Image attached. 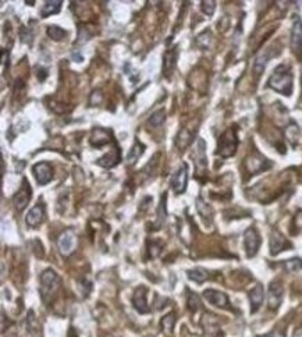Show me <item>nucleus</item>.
<instances>
[{
    "label": "nucleus",
    "mask_w": 302,
    "mask_h": 337,
    "mask_svg": "<svg viewBox=\"0 0 302 337\" xmlns=\"http://www.w3.org/2000/svg\"><path fill=\"white\" fill-rule=\"evenodd\" d=\"M259 337H284V335H283L281 332H279V330H274V332H270V333H267V335H264V336Z\"/></svg>",
    "instance_id": "33"
},
{
    "label": "nucleus",
    "mask_w": 302,
    "mask_h": 337,
    "mask_svg": "<svg viewBox=\"0 0 302 337\" xmlns=\"http://www.w3.org/2000/svg\"><path fill=\"white\" fill-rule=\"evenodd\" d=\"M57 247L59 251L64 256H69L74 253L76 247H77V236L76 231L73 229H67L63 231L62 234L57 238Z\"/></svg>",
    "instance_id": "4"
},
{
    "label": "nucleus",
    "mask_w": 302,
    "mask_h": 337,
    "mask_svg": "<svg viewBox=\"0 0 302 337\" xmlns=\"http://www.w3.org/2000/svg\"><path fill=\"white\" fill-rule=\"evenodd\" d=\"M287 247H290V244L287 243V240L284 238V236L277 231V230H273L270 236V253L271 255H277L279 253H281L283 250H286Z\"/></svg>",
    "instance_id": "16"
},
{
    "label": "nucleus",
    "mask_w": 302,
    "mask_h": 337,
    "mask_svg": "<svg viewBox=\"0 0 302 337\" xmlns=\"http://www.w3.org/2000/svg\"><path fill=\"white\" fill-rule=\"evenodd\" d=\"M283 286L279 282H273L269 286V293H267V301H269V306L271 309H277L283 301Z\"/></svg>",
    "instance_id": "12"
},
{
    "label": "nucleus",
    "mask_w": 302,
    "mask_h": 337,
    "mask_svg": "<svg viewBox=\"0 0 302 337\" xmlns=\"http://www.w3.org/2000/svg\"><path fill=\"white\" fill-rule=\"evenodd\" d=\"M203 297H205L206 301L210 302L212 305L219 306V308H228V305H230L227 295H226L225 293H222V291L209 289V290L203 291Z\"/></svg>",
    "instance_id": "13"
},
{
    "label": "nucleus",
    "mask_w": 302,
    "mask_h": 337,
    "mask_svg": "<svg viewBox=\"0 0 302 337\" xmlns=\"http://www.w3.org/2000/svg\"><path fill=\"white\" fill-rule=\"evenodd\" d=\"M187 181H188V166L184 163L171 177V190L177 195L183 194L187 188Z\"/></svg>",
    "instance_id": "6"
},
{
    "label": "nucleus",
    "mask_w": 302,
    "mask_h": 337,
    "mask_svg": "<svg viewBox=\"0 0 302 337\" xmlns=\"http://www.w3.org/2000/svg\"><path fill=\"white\" fill-rule=\"evenodd\" d=\"M62 4H63V1H60V0H49V1H45V4L42 6V8H40V15H42L43 18H46V17H49V15H53V14H57V13H60V10H62Z\"/></svg>",
    "instance_id": "21"
},
{
    "label": "nucleus",
    "mask_w": 302,
    "mask_h": 337,
    "mask_svg": "<svg viewBox=\"0 0 302 337\" xmlns=\"http://www.w3.org/2000/svg\"><path fill=\"white\" fill-rule=\"evenodd\" d=\"M31 197L32 190L31 187H30V183L27 181V178H24L20 190H18V192L16 194V197H14V207H16V209L18 212H21V211H24V209L27 208L28 202L31 201Z\"/></svg>",
    "instance_id": "8"
},
{
    "label": "nucleus",
    "mask_w": 302,
    "mask_h": 337,
    "mask_svg": "<svg viewBox=\"0 0 302 337\" xmlns=\"http://www.w3.org/2000/svg\"><path fill=\"white\" fill-rule=\"evenodd\" d=\"M164 120H166L164 112H163V110H157L156 113H153V115L151 116V119L148 120V124H149L151 127H153V128H157V127H160L163 123H164Z\"/></svg>",
    "instance_id": "27"
},
{
    "label": "nucleus",
    "mask_w": 302,
    "mask_h": 337,
    "mask_svg": "<svg viewBox=\"0 0 302 337\" xmlns=\"http://www.w3.org/2000/svg\"><path fill=\"white\" fill-rule=\"evenodd\" d=\"M264 287H262V284H256L255 287L249 291V301H251V312H252V314L256 312V311L261 308L262 302H264Z\"/></svg>",
    "instance_id": "18"
},
{
    "label": "nucleus",
    "mask_w": 302,
    "mask_h": 337,
    "mask_svg": "<svg viewBox=\"0 0 302 337\" xmlns=\"http://www.w3.org/2000/svg\"><path fill=\"white\" fill-rule=\"evenodd\" d=\"M73 59L79 63V61H82V56L78 53V52H73Z\"/></svg>",
    "instance_id": "34"
},
{
    "label": "nucleus",
    "mask_w": 302,
    "mask_h": 337,
    "mask_svg": "<svg viewBox=\"0 0 302 337\" xmlns=\"http://www.w3.org/2000/svg\"><path fill=\"white\" fill-rule=\"evenodd\" d=\"M269 86L281 95L290 96L293 92V74L290 69L284 64L279 66L269 78Z\"/></svg>",
    "instance_id": "1"
},
{
    "label": "nucleus",
    "mask_w": 302,
    "mask_h": 337,
    "mask_svg": "<svg viewBox=\"0 0 302 337\" xmlns=\"http://www.w3.org/2000/svg\"><path fill=\"white\" fill-rule=\"evenodd\" d=\"M96 163H98L99 166H102V168H106L116 166L117 163H120V149H118L117 146H114L113 149H110V152L106 153V155H105L103 158H101Z\"/></svg>",
    "instance_id": "19"
},
{
    "label": "nucleus",
    "mask_w": 302,
    "mask_h": 337,
    "mask_svg": "<svg viewBox=\"0 0 302 337\" xmlns=\"http://www.w3.org/2000/svg\"><path fill=\"white\" fill-rule=\"evenodd\" d=\"M177 49L173 47L166 50L163 54V74L164 77H169L173 74V71L176 69V63H177Z\"/></svg>",
    "instance_id": "15"
},
{
    "label": "nucleus",
    "mask_w": 302,
    "mask_h": 337,
    "mask_svg": "<svg viewBox=\"0 0 302 337\" xmlns=\"http://www.w3.org/2000/svg\"><path fill=\"white\" fill-rule=\"evenodd\" d=\"M192 141H194V134H191L187 128H183V130L177 134V137H176V146H177L180 151H183V149H186L187 146L189 145Z\"/></svg>",
    "instance_id": "22"
},
{
    "label": "nucleus",
    "mask_w": 302,
    "mask_h": 337,
    "mask_svg": "<svg viewBox=\"0 0 302 337\" xmlns=\"http://www.w3.org/2000/svg\"><path fill=\"white\" fill-rule=\"evenodd\" d=\"M293 337H302V328H300V329L295 330L294 336H293Z\"/></svg>",
    "instance_id": "35"
},
{
    "label": "nucleus",
    "mask_w": 302,
    "mask_h": 337,
    "mask_svg": "<svg viewBox=\"0 0 302 337\" xmlns=\"http://www.w3.org/2000/svg\"><path fill=\"white\" fill-rule=\"evenodd\" d=\"M245 166H247V170H248L249 173L254 174V173H259V171H262L264 168H270L271 163L266 158H264L262 155L255 153V155L249 156L248 159L245 161Z\"/></svg>",
    "instance_id": "11"
},
{
    "label": "nucleus",
    "mask_w": 302,
    "mask_h": 337,
    "mask_svg": "<svg viewBox=\"0 0 302 337\" xmlns=\"http://www.w3.org/2000/svg\"><path fill=\"white\" fill-rule=\"evenodd\" d=\"M267 61H269V56H267V54H261V56L256 59L255 64H254V70H255V73L258 76L262 74V71H264V67H266Z\"/></svg>",
    "instance_id": "29"
},
{
    "label": "nucleus",
    "mask_w": 302,
    "mask_h": 337,
    "mask_svg": "<svg viewBox=\"0 0 302 337\" xmlns=\"http://www.w3.org/2000/svg\"><path fill=\"white\" fill-rule=\"evenodd\" d=\"M32 170H34V176L37 178V181L42 185L50 183V180L53 178V170L47 162H39L34 166Z\"/></svg>",
    "instance_id": "10"
},
{
    "label": "nucleus",
    "mask_w": 302,
    "mask_h": 337,
    "mask_svg": "<svg viewBox=\"0 0 302 337\" xmlns=\"http://www.w3.org/2000/svg\"><path fill=\"white\" fill-rule=\"evenodd\" d=\"M187 275H188V277H189L192 282H196L198 284H202L205 280H206V279H208V277H209L208 272L202 268L191 269V270H188V272H187Z\"/></svg>",
    "instance_id": "25"
},
{
    "label": "nucleus",
    "mask_w": 302,
    "mask_h": 337,
    "mask_svg": "<svg viewBox=\"0 0 302 337\" xmlns=\"http://www.w3.org/2000/svg\"><path fill=\"white\" fill-rule=\"evenodd\" d=\"M261 243H262L261 236L256 231V229L249 227V229L245 230V233H244V247H245V253H247L249 258L255 256L259 247H261Z\"/></svg>",
    "instance_id": "5"
},
{
    "label": "nucleus",
    "mask_w": 302,
    "mask_h": 337,
    "mask_svg": "<svg viewBox=\"0 0 302 337\" xmlns=\"http://www.w3.org/2000/svg\"><path fill=\"white\" fill-rule=\"evenodd\" d=\"M132 305L140 312V314H148L151 308L148 305L147 301V289L145 287H138L134 295H132Z\"/></svg>",
    "instance_id": "14"
},
{
    "label": "nucleus",
    "mask_w": 302,
    "mask_h": 337,
    "mask_svg": "<svg viewBox=\"0 0 302 337\" xmlns=\"http://www.w3.org/2000/svg\"><path fill=\"white\" fill-rule=\"evenodd\" d=\"M43 219H45V211H43V207L38 204L28 212L25 222L30 227H38L39 224L43 222Z\"/></svg>",
    "instance_id": "17"
},
{
    "label": "nucleus",
    "mask_w": 302,
    "mask_h": 337,
    "mask_svg": "<svg viewBox=\"0 0 302 337\" xmlns=\"http://www.w3.org/2000/svg\"><path fill=\"white\" fill-rule=\"evenodd\" d=\"M291 49L297 56L302 54V20L295 17L291 30Z\"/></svg>",
    "instance_id": "9"
},
{
    "label": "nucleus",
    "mask_w": 302,
    "mask_h": 337,
    "mask_svg": "<svg viewBox=\"0 0 302 337\" xmlns=\"http://www.w3.org/2000/svg\"><path fill=\"white\" fill-rule=\"evenodd\" d=\"M144 151H145V145H144V144H141L140 141L137 139V141H135V144H134L131 149H130L128 156H127L128 165H135L137 161L141 158V155L144 153Z\"/></svg>",
    "instance_id": "23"
},
{
    "label": "nucleus",
    "mask_w": 302,
    "mask_h": 337,
    "mask_svg": "<svg viewBox=\"0 0 302 337\" xmlns=\"http://www.w3.org/2000/svg\"><path fill=\"white\" fill-rule=\"evenodd\" d=\"M238 146V138H237V131L235 128H228L225 131L217 144V155L222 158H230L232 156Z\"/></svg>",
    "instance_id": "3"
},
{
    "label": "nucleus",
    "mask_w": 302,
    "mask_h": 337,
    "mask_svg": "<svg viewBox=\"0 0 302 337\" xmlns=\"http://www.w3.org/2000/svg\"><path fill=\"white\" fill-rule=\"evenodd\" d=\"M286 268L287 270L290 272H297L302 268V259L301 258H293V259L287 260L286 262Z\"/></svg>",
    "instance_id": "31"
},
{
    "label": "nucleus",
    "mask_w": 302,
    "mask_h": 337,
    "mask_svg": "<svg viewBox=\"0 0 302 337\" xmlns=\"http://www.w3.org/2000/svg\"><path fill=\"white\" fill-rule=\"evenodd\" d=\"M201 8L206 15H212L215 13V8H216V1H202Z\"/></svg>",
    "instance_id": "32"
},
{
    "label": "nucleus",
    "mask_w": 302,
    "mask_h": 337,
    "mask_svg": "<svg viewBox=\"0 0 302 337\" xmlns=\"http://www.w3.org/2000/svg\"><path fill=\"white\" fill-rule=\"evenodd\" d=\"M46 32L47 37L50 39H53V41H56V42L64 39V37L67 35V32L63 30V28H60V27H57V25H50V27H47Z\"/></svg>",
    "instance_id": "26"
},
{
    "label": "nucleus",
    "mask_w": 302,
    "mask_h": 337,
    "mask_svg": "<svg viewBox=\"0 0 302 337\" xmlns=\"http://www.w3.org/2000/svg\"><path fill=\"white\" fill-rule=\"evenodd\" d=\"M208 321V325H205V332L206 335L210 337H216L220 335V328L217 325V321L213 318V315H205V318Z\"/></svg>",
    "instance_id": "24"
},
{
    "label": "nucleus",
    "mask_w": 302,
    "mask_h": 337,
    "mask_svg": "<svg viewBox=\"0 0 302 337\" xmlns=\"http://www.w3.org/2000/svg\"><path fill=\"white\" fill-rule=\"evenodd\" d=\"M112 141L110 138V131L105 130V128H95L91 137V145L101 148L105 144H109Z\"/></svg>",
    "instance_id": "20"
},
{
    "label": "nucleus",
    "mask_w": 302,
    "mask_h": 337,
    "mask_svg": "<svg viewBox=\"0 0 302 337\" xmlns=\"http://www.w3.org/2000/svg\"><path fill=\"white\" fill-rule=\"evenodd\" d=\"M187 305H188V309H189L191 312H196V311L201 308V299H199V297H198L195 293H189V294H188Z\"/></svg>",
    "instance_id": "28"
},
{
    "label": "nucleus",
    "mask_w": 302,
    "mask_h": 337,
    "mask_svg": "<svg viewBox=\"0 0 302 337\" xmlns=\"http://www.w3.org/2000/svg\"><path fill=\"white\" fill-rule=\"evenodd\" d=\"M174 322H176V318L173 316V314H169L167 316H164L162 319V326L166 333H171V330L174 328Z\"/></svg>",
    "instance_id": "30"
},
{
    "label": "nucleus",
    "mask_w": 302,
    "mask_h": 337,
    "mask_svg": "<svg viewBox=\"0 0 302 337\" xmlns=\"http://www.w3.org/2000/svg\"><path fill=\"white\" fill-rule=\"evenodd\" d=\"M192 158H194L195 168L198 170V173H205L206 166H208V158H206V144L202 138L196 141V146L192 152Z\"/></svg>",
    "instance_id": "7"
},
{
    "label": "nucleus",
    "mask_w": 302,
    "mask_h": 337,
    "mask_svg": "<svg viewBox=\"0 0 302 337\" xmlns=\"http://www.w3.org/2000/svg\"><path fill=\"white\" fill-rule=\"evenodd\" d=\"M60 287V279L56 275V272L52 269H46L42 275H40V286H39V291L43 302H49L52 297L56 294V291Z\"/></svg>",
    "instance_id": "2"
}]
</instances>
